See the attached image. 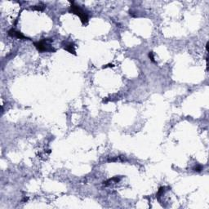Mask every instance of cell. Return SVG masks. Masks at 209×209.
I'll return each mask as SVG.
<instances>
[{
    "label": "cell",
    "instance_id": "1",
    "mask_svg": "<svg viewBox=\"0 0 209 209\" xmlns=\"http://www.w3.org/2000/svg\"><path fill=\"white\" fill-rule=\"evenodd\" d=\"M52 42V39H43L41 40L39 42H34V45L35 47L37 50L39 52H55L56 49H54L52 48V46L49 44V42Z\"/></svg>",
    "mask_w": 209,
    "mask_h": 209
},
{
    "label": "cell",
    "instance_id": "2",
    "mask_svg": "<svg viewBox=\"0 0 209 209\" xmlns=\"http://www.w3.org/2000/svg\"><path fill=\"white\" fill-rule=\"evenodd\" d=\"M71 6H70V12L72 13H74L75 15H78L80 19H81V21L83 22V24H86V23L88 21V16L87 13L85 12L84 11L83 9H81L79 6L75 4L74 2H71Z\"/></svg>",
    "mask_w": 209,
    "mask_h": 209
},
{
    "label": "cell",
    "instance_id": "3",
    "mask_svg": "<svg viewBox=\"0 0 209 209\" xmlns=\"http://www.w3.org/2000/svg\"><path fill=\"white\" fill-rule=\"evenodd\" d=\"M7 34H8V35L11 36V37H16V38L20 39H28V38H26V36L23 35L21 33L19 32V31H16V30H15L14 29H10Z\"/></svg>",
    "mask_w": 209,
    "mask_h": 209
},
{
    "label": "cell",
    "instance_id": "4",
    "mask_svg": "<svg viewBox=\"0 0 209 209\" xmlns=\"http://www.w3.org/2000/svg\"><path fill=\"white\" fill-rule=\"evenodd\" d=\"M63 48L65 49V50H66V51L69 52V53H71V54H74V55L76 54V53H75V44H74L73 42H66L65 43L63 44Z\"/></svg>",
    "mask_w": 209,
    "mask_h": 209
},
{
    "label": "cell",
    "instance_id": "5",
    "mask_svg": "<svg viewBox=\"0 0 209 209\" xmlns=\"http://www.w3.org/2000/svg\"><path fill=\"white\" fill-rule=\"evenodd\" d=\"M44 7H45L44 5H39V6H34L33 7V9L37 10V11H42L44 9Z\"/></svg>",
    "mask_w": 209,
    "mask_h": 209
},
{
    "label": "cell",
    "instance_id": "6",
    "mask_svg": "<svg viewBox=\"0 0 209 209\" xmlns=\"http://www.w3.org/2000/svg\"><path fill=\"white\" fill-rule=\"evenodd\" d=\"M202 166H200V165H197V166L194 167V170L195 172H201V171H202Z\"/></svg>",
    "mask_w": 209,
    "mask_h": 209
},
{
    "label": "cell",
    "instance_id": "7",
    "mask_svg": "<svg viewBox=\"0 0 209 209\" xmlns=\"http://www.w3.org/2000/svg\"><path fill=\"white\" fill-rule=\"evenodd\" d=\"M149 57H150V60L152 61V62H155V61H154V58H153V52H149Z\"/></svg>",
    "mask_w": 209,
    "mask_h": 209
}]
</instances>
